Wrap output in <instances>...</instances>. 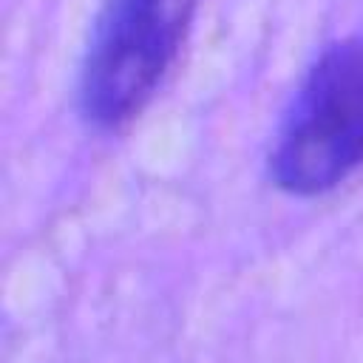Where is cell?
I'll use <instances>...</instances> for the list:
<instances>
[{
  "instance_id": "7a4b0ae2",
  "label": "cell",
  "mask_w": 363,
  "mask_h": 363,
  "mask_svg": "<svg viewBox=\"0 0 363 363\" xmlns=\"http://www.w3.org/2000/svg\"><path fill=\"white\" fill-rule=\"evenodd\" d=\"M199 0H108L79 71V111L99 130H119L153 99L179 60Z\"/></svg>"
},
{
  "instance_id": "6da1fadb",
  "label": "cell",
  "mask_w": 363,
  "mask_h": 363,
  "mask_svg": "<svg viewBox=\"0 0 363 363\" xmlns=\"http://www.w3.org/2000/svg\"><path fill=\"white\" fill-rule=\"evenodd\" d=\"M363 164V37L320 51L269 150L278 190L315 199Z\"/></svg>"
}]
</instances>
